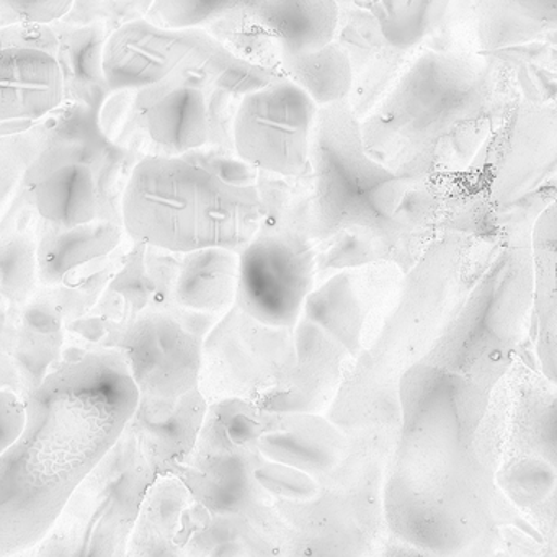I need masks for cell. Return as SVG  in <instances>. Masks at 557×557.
Instances as JSON below:
<instances>
[{
    "label": "cell",
    "mask_w": 557,
    "mask_h": 557,
    "mask_svg": "<svg viewBox=\"0 0 557 557\" xmlns=\"http://www.w3.org/2000/svg\"><path fill=\"white\" fill-rule=\"evenodd\" d=\"M210 76L197 71L136 90L113 92L100 112L106 135L143 156H178L205 148L211 136Z\"/></svg>",
    "instance_id": "10"
},
{
    "label": "cell",
    "mask_w": 557,
    "mask_h": 557,
    "mask_svg": "<svg viewBox=\"0 0 557 557\" xmlns=\"http://www.w3.org/2000/svg\"><path fill=\"white\" fill-rule=\"evenodd\" d=\"M123 230V221L116 218H99L74 227H48L38 243L40 282L60 285L90 263L107 259L119 249Z\"/></svg>",
    "instance_id": "25"
},
{
    "label": "cell",
    "mask_w": 557,
    "mask_h": 557,
    "mask_svg": "<svg viewBox=\"0 0 557 557\" xmlns=\"http://www.w3.org/2000/svg\"><path fill=\"white\" fill-rule=\"evenodd\" d=\"M531 224L485 234L438 337L400 377L384 517L394 543L417 554L478 553L508 511L497 472L531 327Z\"/></svg>",
    "instance_id": "1"
},
{
    "label": "cell",
    "mask_w": 557,
    "mask_h": 557,
    "mask_svg": "<svg viewBox=\"0 0 557 557\" xmlns=\"http://www.w3.org/2000/svg\"><path fill=\"white\" fill-rule=\"evenodd\" d=\"M321 107L283 74L247 92L233 123L237 158L259 172L299 178L311 172V146Z\"/></svg>",
    "instance_id": "13"
},
{
    "label": "cell",
    "mask_w": 557,
    "mask_h": 557,
    "mask_svg": "<svg viewBox=\"0 0 557 557\" xmlns=\"http://www.w3.org/2000/svg\"><path fill=\"white\" fill-rule=\"evenodd\" d=\"M482 50L557 37V0H472Z\"/></svg>",
    "instance_id": "27"
},
{
    "label": "cell",
    "mask_w": 557,
    "mask_h": 557,
    "mask_svg": "<svg viewBox=\"0 0 557 557\" xmlns=\"http://www.w3.org/2000/svg\"><path fill=\"white\" fill-rule=\"evenodd\" d=\"M2 295L12 302H22L40 280L38 244L28 234L15 233L2 243Z\"/></svg>",
    "instance_id": "32"
},
{
    "label": "cell",
    "mask_w": 557,
    "mask_h": 557,
    "mask_svg": "<svg viewBox=\"0 0 557 557\" xmlns=\"http://www.w3.org/2000/svg\"><path fill=\"white\" fill-rule=\"evenodd\" d=\"M236 305L272 327L295 329L314 286L315 262L302 234L267 230L239 252Z\"/></svg>",
    "instance_id": "16"
},
{
    "label": "cell",
    "mask_w": 557,
    "mask_h": 557,
    "mask_svg": "<svg viewBox=\"0 0 557 557\" xmlns=\"http://www.w3.org/2000/svg\"><path fill=\"white\" fill-rule=\"evenodd\" d=\"M205 332L177 312L148 311L129 324L120 351L139 391V407L168 412L198 387Z\"/></svg>",
    "instance_id": "14"
},
{
    "label": "cell",
    "mask_w": 557,
    "mask_h": 557,
    "mask_svg": "<svg viewBox=\"0 0 557 557\" xmlns=\"http://www.w3.org/2000/svg\"><path fill=\"white\" fill-rule=\"evenodd\" d=\"M312 190L302 220L318 237L357 236L376 262L409 272L433 239L406 214L412 185L364 146L350 99L319 109L311 146Z\"/></svg>",
    "instance_id": "6"
},
{
    "label": "cell",
    "mask_w": 557,
    "mask_h": 557,
    "mask_svg": "<svg viewBox=\"0 0 557 557\" xmlns=\"http://www.w3.org/2000/svg\"><path fill=\"white\" fill-rule=\"evenodd\" d=\"M554 184L557 185V175H556V177H554Z\"/></svg>",
    "instance_id": "37"
},
{
    "label": "cell",
    "mask_w": 557,
    "mask_h": 557,
    "mask_svg": "<svg viewBox=\"0 0 557 557\" xmlns=\"http://www.w3.org/2000/svg\"><path fill=\"white\" fill-rule=\"evenodd\" d=\"M295 334L296 357L285 380L259 407L283 412H315L325 409L341 393L345 370L355 358L331 334L309 319H299Z\"/></svg>",
    "instance_id": "19"
},
{
    "label": "cell",
    "mask_w": 557,
    "mask_h": 557,
    "mask_svg": "<svg viewBox=\"0 0 557 557\" xmlns=\"http://www.w3.org/2000/svg\"><path fill=\"white\" fill-rule=\"evenodd\" d=\"M253 478L262 491L285 500L309 502L319 494L318 478L295 466L267 458L259 462Z\"/></svg>",
    "instance_id": "33"
},
{
    "label": "cell",
    "mask_w": 557,
    "mask_h": 557,
    "mask_svg": "<svg viewBox=\"0 0 557 557\" xmlns=\"http://www.w3.org/2000/svg\"><path fill=\"white\" fill-rule=\"evenodd\" d=\"M28 422V407L14 391H9L8 387L0 393V453L11 448L22 433Z\"/></svg>",
    "instance_id": "36"
},
{
    "label": "cell",
    "mask_w": 557,
    "mask_h": 557,
    "mask_svg": "<svg viewBox=\"0 0 557 557\" xmlns=\"http://www.w3.org/2000/svg\"><path fill=\"white\" fill-rule=\"evenodd\" d=\"M263 0H156L149 21L162 27H205L226 17H237Z\"/></svg>",
    "instance_id": "31"
},
{
    "label": "cell",
    "mask_w": 557,
    "mask_h": 557,
    "mask_svg": "<svg viewBox=\"0 0 557 557\" xmlns=\"http://www.w3.org/2000/svg\"><path fill=\"white\" fill-rule=\"evenodd\" d=\"M259 449L270 461L295 466L321 479L342 465L348 442L338 425L319 413L263 410Z\"/></svg>",
    "instance_id": "20"
},
{
    "label": "cell",
    "mask_w": 557,
    "mask_h": 557,
    "mask_svg": "<svg viewBox=\"0 0 557 557\" xmlns=\"http://www.w3.org/2000/svg\"><path fill=\"white\" fill-rule=\"evenodd\" d=\"M77 0H0V27L14 24L51 25L64 21Z\"/></svg>",
    "instance_id": "35"
},
{
    "label": "cell",
    "mask_w": 557,
    "mask_h": 557,
    "mask_svg": "<svg viewBox=\"0 0 557 557\" xmlns=\"http://www.w3.org/2000/svg\"><path fill=\"white\" fill-rule=\"evenodd\" d=\"M112 449L92 472L100 487L96 505L84 523L74 554L81 556H115L125 553L129 546L139 511L146 495L154 485V466L146 458L143 449L128 455L125 466H119L122 455Z\"/></svg>",
    "instance_id": "18"
},
{
    "label": "cell",
    "mask_w": 557,
    "mask_h": 557,
    "mask_svg": "<svg viewBox=\"0 0 557 557\" xmlns=\"http://www.w3.org/2000/svg\"><path fill=\"white\" fill-rule=\"evenodd\" d=\"M293 329L272 327L234 306L205 342L208 367L233 387V396L265 399L295 361Z\"/></svg>",
    "instance_id": "17"
},
{
    "label": "cell",
    "mask_w": 557,
    "mask_h": 557,
    "mask_svg": "<svg viewBox=\"0 0 557 557\" xmlns=\"http://www.w3.org/2000/svg\"><path fill=\"white\" fill-rule=\"evenodd\" d=\"M188 494L187 485L178 479H164L152 485L143 502L129 549L133 547V553L138 554L171 553L172 537L177 533Z\"/></svg>",
    "instance_id": "29"
},
{
    "label": "cell",
    "mask_w": 557,
    "mask_h": 557,
    "mask_svg": "<svg viewBox=\"0 0 557 557\" xmlns=\"http://www.w3.org/2000/svg\"><path fill=\"white\" fill-rule=\"evenodd\" d=\"M156 0H77L71 14L64 21L71 24H90L103 21L112 28L148 17Z\"/></svg>",
    "instance_id": "34"
},
{
    "label": "cell",
    "mask_w": 557,
    "mask_h": 557,
    "mask_svg": "<svg viewBox=\"0 0 557 557\" xmlns=\"http://www.w3.org/2000/svg\"><path fill=\"white\" fill-rule=\"evenodd\" d=\"M240 256L230 247L184 253L174 280L178 308L201 314H226L236 306Z\"/></svg>",
    "instance_id": "26"
},
{
    "label": "cell",
    "mask_w": 557,
    "mask_h": 557,
    "mask_svg": "<svg viewBox=\"0 0 557 557\" xmlns=\"http://www.w3.org/2000/svg\"><path fill=\"white\" fill-rule=\"evenodd\" d=\"M451 0H377L381 34L391 47H416L445 21Z\"/></svg>",
    "instance_id": "30"
},
{
    "label": "cell",
    "mask_w": 557,
    "mask_h": 557,
    "mask_svg": "<svg viewBox=\"0 0 557 557\" xmlns=\"http://www.w3.org/2000/svg\"><path fill=\"white\" fill-rule=\"evenodd\" d=\"M21 438L0 453V556L50 534L77 488L125 436L139 391L122 351L94 350L50 371L27 400Z\"/></svg>",
    "instance_id": "2"
},
{
    "label": "cell",
    "mask_w": 557,
    "mask_h": 557,
    "mask_svg": "<svg viewBox=\"0 0 557 557\" xmlns=\"http://www.w3.org/2000/svg\"><path fill=\"white\" fill-rule=\"evenodd\" d=\"M275 45L276 57H309L334 44L337 0H263L237 15Z\"/></svg>",
    "instance_id": "21"
},
{
    "label": "cell",
    "mask_w": 557,
    "mask_h": 557,
    "mask_svg": "<svg viewBox=\"0 0 557 557\" xmlns=\"http://www.w3.org/2000/svg\"><path fill=\"white\" fill-rule=\"evenodd\" d=\"M263 410L243 397H224L208 406L190 462L181 479L201 505L218 515L246 507L262 461L259 438Z\"/></svg>",
    "instance_id": "11"
},
{
    "label": "cell",
    "mask_w": 557,
    "mask_h": 557,
    "mask_svg": "<svg viewBox=\"0 0 557 557\" xmlns=\"http://www.w3.org/2000/svg\"><path fill=\"white\" fill-rule=\"evenodd\" d=\"M485 233L446 230L406 272L371 344L338 393L335 422L397 438L399 383L438 337L468 286Z\"/></svg>",
    "instance_id": "5"
},
{
    "label": "cell",
    "mask_w": 557,
    "mask_h": 557,
    "mask_svg": "<svg viewBox=\"0 0 557 557\" xmlns=\"http://www.w3.org/2000/svg\"><path fill=\"white\" fill-rule=\"evenodd\" d=\"M531 329L537 370L557 384V198L531 224Z\"/></svg>",
    "instance_id": "22"
},
{
    "label": "cell",
    "mask_w": 557,
    "mask_h": 557,
    "mask_svg": "<svg viewBox=\"0 0 557 557\" xmlns=\"http://www.w3.org/2000/svg\"><path fill=\"white\" fill-rule=\"evenodd\" d=\"M557 175V97L508 106L456 184L453 230L479 233L492 213L523 200Z\"/></svg>",
    "instance_id": "8"
},
{
    "label": "cell",
    "mask_w": 557,
    "mask_h": 557,
    "mask_svg": "<svg viewBox=\"0 0 557 557\" xmlns=\"http://www.w3.org/2000/svg\"><path fill=\"white\" fill-rule=\"evenodd\" d=\"M278 66L280 74L302 87L319 107L350 97L354 67L347 51L335 41L309 57H280Z\"/></svg>",
    "instance_id": "28"
},
{
    "label": "cell",
    "mask_w": 557,
    "mask_h": 557,
    "mask_svg": "<svg viewBox=\"0 0 557 557\" xmlns=\"http://www.w3.org/2000/svg\"><path fill=\"white\" fill-rule=\"evenodd\" d=\"M487 60L426 51L361 122L367 151L412 187L459 181L505 110Z\"/></svg>",
    "instance_id": "3"
},
{
    "label": "cell",
    "mask_w": 557,
    "mask_h": 557,
    "mask_svg": "<svg viewBox=\"0 0 557 557\" xmlns=\"http://www.w3.org/2000/svg\"><path fill=\"white\" fill-rule=\"evenodd\" d=\"M497 482L511 504L557 518V384L518 360Z\"/></svg>",
    "instance_id": "12"
},
{
    "label": "cell",
    "mask_w": 557,
    "mask_h": 557,
    "mask_svg": "<svg viewBox=\"0 0 557 557\" xmlns=\"http://www.w3.org/2000/svg\"><path fill=\"white\" fill-rule=\"evenodd\" d=\"M32 132L35 154L21 185L38 216L58 227L113 218L109 190L125 149L106 135L99 113L67 102Z\"/></svg>",
    "instance_id": "7"
},
{
    "label": "cell",
    "mask_w": 557,
    "mask_h": 557,
    "mask_svg": "<svg viewBox=\"0 0 557 557\" xmlns=\"http://www.w3.org/2000/svg\"><path fill=\"white\" fill-rule=\"evenodd\" d=\"M66 102V77L54 25L0 27L2 136L38 125Z\"/></svg>",
    "instance_id": "15"
},
{
    "label": "cell",
    "mask_w": 557,
    "mask_h": 557,
    "mask_svg": "<svg viewBox=\"0 0 557 557\" xmlns=\"http://www.w3.org/2000/svg\"><path fill=\"white\" fill-rule=\"evenodd\" d=\"M188 71L207 74L218 90L240 97L278 74L237 57L203 27H162L148 17L135 18L113 28L107 41L106 74L112 94Z\"/></svg>",
    "instance_id": "9"
},
{
    "label": "cell",
    "mask_w": 557,
    "mask_h": 557,
    "mask_svg": "<svg viewBox=\"0 0 557 557\" xmlns=\"http://www.w3.org/2000/svg\"><path fill=\"white\" fill-rule=\"evenodd\" d=\"M126 234L172 253L207 247L240 250L263 223L259 171L220 149L143 156L129 172L120 207Z\"/></svg>",
    "instance_id": "4"
},
{
    "label": "cell",
    "mask_w": 557,
    "mask_h": 557,
    "mask_svg": "<svg viewBox=\"0 0 557 557\" xmlns=\"http://www.w3.org/2000/svg\"><path fill=\"white\" fill-rule=\"evenodd\" d=\"M208 404L198 387L185 394L168 412H151L138 407L128 430L136 436L159 474L182 469L200 436Z\"/></svg>",
    "instance_id": "23"
},
{
    "label": "cell",
    "mask_w": 557,
    "mask_h": 557,
    "mask_svg": "<svg viewBox=\"0 0 557 557\" xmlns=\"http://www.w3.org/2000/svg\"><path fill=\"white\" fill-rule=\"evenodd\" d=\"M53 25L60 38L67 102L89 107L100 115L112 96L107 83L106 47L113 28L103 21L90 24L60 21Z\"/></svg>",
    "instance_id": "24"
}]
</instances>
